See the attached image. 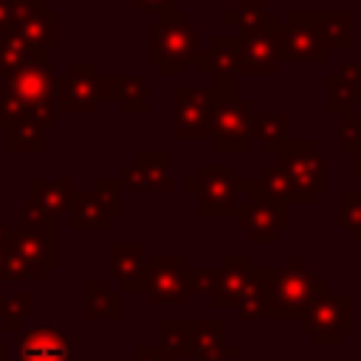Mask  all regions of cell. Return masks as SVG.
<instances>
[{
	"instance_id": "11",
	"label": "cell",
	"mask_w": 361,
	"mask_h": 361,
	"mask_svg": "<svg viewBox=\"0 0 361 361\" xmlns=\"http://www.w3.org/2000/svg\"><path fill=\"white\" fill-rule=\"evenodd\" d=\"M237 226L254 240V243H274L279 237V231H285L290 226V214L285 203L268 200L254 178H245V203L237 212Z\"/></svg>"
},
{
	"instance_id": "30",
	"label": "cell",
	"mask_w": 361,
	"mask_h": 361,
	"mask_svg": "<svg viewBox=\"0 0 361 361\" xmlns=\"http://www.w3.org/2000/svg\"><path fill=\"white\" fill-rule=\"evenodd\" d=\"M6 152H11V155L45 152V130L37 124H28V121L6 127Z\"/></svg>"
},
{
	"instance_id": "24",
	"label": "cell",
	"mask_w": 361,
	"mask_h": 361,
	"mask_svg": "<svg viewBox=\"0 0 361 361\" xmlns=\"http://www.w3.org/2000/svg\"><path fill=\"white\" fill-rule=\"evenodd\" d=\"M276 68L279 62H276L271 37H240L237 76H274Z\"/></svg>"
},
{
	"instance_id": "26",
	"label": "cell",
	"mask_w": 361,
	"mask_h": 361,
	"mask_svg": "<svg viewBox=\"0 0 361 361\" xmlns=\"http://www.w3.org/2000/svg\"><path fill=\"white\" fill-rule=\"evenodd\" d=\"M237 56H240V37H212L209 48L197 54L195 68L200 76H220L234 73L237 76Z\"/></svg>"
},
{
	"instance_id": "38",
	"label": "cell",
	"mask_w": 361,
	"mask_h": 361,
	"mask_svg": "<svg viewBox=\"0 0 361 361\" xmlns=\"http://www.w3.org/2000/svg\"><path fill=\"white\" fill-rule=\"evenodd\" d=\"M338 118H341L338 121V149L353 155V149L361 138V116L358 113H344Z\"/></svg>"
},
{
	"instance_id": "34",
	"label": "cell",
	"mask_w": 361,
	"mask_h": 361,
	"mask_svg": "<svg viewBox=\"0 0 361 361\" xmlns=\"http://www.w3.org/2000/svg\"><path fill=\"white\" fill-rule=\"evenodd\" d=\"M237 319L243 322H254V319H265V288H262V279L254 268V276H251V285L243 296V302L237 305Z\"/></svg>"
},
{
	"instance_id": "29",
	"label": "cell",
	"mask_w": 361,
	"mask_h": 361,
	"mask_svg": "<svg viewBox=\"0 0 361 361\" xmlns=\"http://www.w3.org/2000/svg\"><path fill=\"white\" fill-rule=\"evenodd\" d=\"M48 62L42 51H34L11 37H0V76H11L28 65H42Z\"/></svg>"
},
{
	"instance_id": "12",
	"label": "cell",
	"mask_w": 361,
	"mask_h": 361,
	"mask_svg": "<svg viewBox=\"0 0 361 361\" xmlns=\"http://www.w3.org/2000/svg\"><path fill=\"white\" fill-rule=\"evenodd\" d=\"M186 254H149L147 262V305H172V307H186Z\"/></svg>"
},
{
	"instance_id": "44",
	"label": "cell",
	"mask_w": 361,
	"mask_h": 361,
	"mask_svg": "<svg viewBox=\"0 0 361 361\" xmlns=\"http://www.w3.org/2000/svg\"><path fill=\"white\" fill-rule=\"evenodd\" d=\"M0 361H8V347L6 344H0Z\"/></svg>"
},
{
	"instance_id": "3",
	"label": "cell",
	"mask_w": 361,
	"mask_h": 361,
	"mask_svg": "<svg viewBox=\"0 0 361 361\" xmlns=\"http://www.w3.org/2000/svg\"><path fill=\"white\" fill-rule=\"evenodd\" d=\"M200 42L197 31L189 23L183 8H166L158 14V23L147 28V59L158 65L164 76H183L197 59Z\"/></svg>"
},
{
	"instance_id": "40",
	"label": "cell",
	"mask_w": 361,
	"mask_h": 361,
	"mask_svg": "<svg viewBox=\"0 0 361 361\" xmlns=\"http://www.w3.org/2000/svg\"><path fill=\"white\" fill-rule=\"evenodd\" d=\"M240 355V347L237 344H220V347H214V350H209V353H203V355H197L195 361H231V358H237Z\"/></svg>"
},
{
	"instance_id": "7",
	"label": "cell",
	"mask_w": 361,
	"mask_h": 361,
	"mask_svg": "<svg viewBox=\"0 0 361 361\" xmlns=\"http://www.w3.org/2000/svg\"><path fill=\"white\" fill-rule=\"evenodd\" d=\"M8 251L34 265L37 271H54L59 262L56 254V220L45 217L34 203H25L17 220V228L8 231Z\"/></svg>"
},
{
	"instance_id": "1",
	"label": "cell",
	"mask_w": 361,
	"mask_h": 361,
	"mask_svg": "<svg viewBox=\"0 0 361 361\" xmlns=\"http://www.w3.org/2000/svg\"><path fill=\"white\" fill-rule=\"evenodd\" d=\"M276 62H324L330 51L353 45L350 11H290L271 34Z\"/></svg>"
},
{
	"instance_id": "42",
	"label": "cell",
	"mask_w": 361,
	"mask_h": 361,
	"mask_svg": "<svg viewBox=\"0 0 361 361\" xmlns=\"http://www.w3.org/2000/svg\"><path fill=\"white\" fill-rule=\"evenodd\" d=\"M353 175L361 180V138H358V144L353 149Z\"/></svg>"
},
{
	"instance_id": "23",
	"label": "cell",
	"mask_w": 361,
	"mask_h": 361,
	"mask_svg": "<svg viewBox=\"0 0 361 361\" xmlns=\"http://www.w3.org/2000/svg\"><path fill=\"white\" fill-rule=\"evenodd\" d=\"M82 319H113L124 316V296L110 288L107 279H85L82 282Z\"/></svg>"
},
{
	"instance_id": "27",
	"label": "cell",
	"mask_w": 361,
	"mask_h": 361,
	"mask_svg": "<svg viewBox=\"0 0 361 361\" xmlns=\"http://www.w3.org/2000/svg\"><path fill=\"white\" fill-rule=\"evenodd\" d=\"M197 319H161V353L169 361L178 358H195L192 355V333H195Z\"/></svg>"
},
{
	"instance_id": "43",
	"label": "cell",
	"mask_w": 361,
	"mask_h": 361,
	"mask_svg": "<svg viewBox=\"0 0 361 361\" xmlns=\"http://www.w3.org/2000/svg\"><path fill=\"white\" fill-rule=\"evenodd\" d=\"M6 257H8V245H0V279H3V265H6Z\"/></svg>"
},
{
	"instance_id": "18",
	"label": "cell",
	"mask_w": 361,
	"mask_h": 361,
	"mask_svg": "<svg viewBox=\"0 0 361 361\" xmlns=\"http://www.w3.org/2000/svg\"><path fill=\"white\" fill-rule=\"evenodd\" d=\"M99 102H118L124 116H144L149 110V85L133 73H99Z\"/></svg>"
},
{
	"instance_id": "9",
	"label": "cell",
	"mask_w": 361,
	"mask_h": 361,
	"mask_svg": "<svg viewBox=\"0 0 361 361\" xmlns=\"http://www.w3.org/2000/svg\"><path fill=\"white\" fill-rule=\"evenodd\" d=\"M209 96V93H206ZM209 144L217 155H245L251 149V104L245 99H212Z\"/></svg>"
},
{
	"instance_id": "14",
	"label": "cell",
	"mask_w": 361,
	"mask_h": 361,
	"mask_svg": "<svg viewBox=\"0 0 361 361\" xmlns=\"http://www.w3.org/2000/svg\"><path fill=\"white\" fill-rule=\"evenodd\" d=\"M99 65L71 62L68 73L56 76V113L62 116H93L99 107Z\"/></svg>"
},
{
	"instance_id": "10",
	"label": "cell",
	"mask_w": 361,
	"mask_h": 361,
	"mask_svg": "<svg viewBox=\"0 0 361 361\" xmlns=\"http://www.w3.org/2000/svg\"><path fill=\"white\" fill-rule=\"evenodd\" d=\"M121 178H99L93 189H79L71 197V212H68V226L73 231L96 228L104 231L113 217H121Z\"/></svg>"
},
{
	"instance_id": "32",
	"label": "cell",
	"mask_w": 361,
	"mask_h": 361,
	"mask_svg": "<svg viewBox=\"0 0 361 361\" xmlns=\"http://www.w3.org/2000/svg\"><path fill=\"white\" fill-rule=\"evenodd\" d=\"M31 305H34V296L25 290L0 293V322L6 324L8 333H20L23 322H28V316H31Z\"/></svg>"
},
{
	"instance_id": "31",
	"label": "cell",
	"mask_w": 361,
	"mask_h": 361,
	"mask_svg": "<svg viewBox=\"0 0 361 361\" xmlns=\"http://www.w3.org/2000/svg\"><path fill=\"white\" fill-rule=\"evenodd\" d=\"M254 183H257V189H259L268 200H276V203H285V206L293 203V186H290L285 169H282L276 161H274V164H265V166H262V175L254 178Z\"/></svg>"
},
{
	"instance_id": "2",
	"label": "cell",
	"mask_w": 361,
	"mask_h": 361,
	"mask_svg": "<svg viewBox=\"0 0 361 361\" xmlns=\"http://www.w3.org/2000/svg\"><path fill=\"white\" fill-rule=\"evenodd\" d=\"M37 124L42 130L59 124L56 113V71L54 62L28 65L6 76L0 87V127L11 124Z\"/></svg>"
},
{
	"instance_id": "33",
	"label": "cell",
	"mask_w": 361,
	"mask_h": 361,
	"mask_svg": "<svg viewBox=\"0 0 361 361\" xmlns=\"http://www.w3.org/2000/svg\"><path fill=\"white\" fill-rule=\"evenodd\" d=\"M226 341V322L223 319H197L192 333V355H203Z\"/></svg>"
},
{
	"instance_id": "17",
	"label": "cell",
	"mask_w": 361,
	"mask_h": 361,
	"mask_svg": "<svg viewBox=\"0 0 361 361\" xmlns=\"http://www.w3.org/2000/svg\"><path fill=\"white\" fill-rule=\"evenodd\" d=\"M172 152H135L130 164L121 166V186L133 192H169L172 180Z\"/></svg>"
},
{
	"instance_id": "6",
	"label": "cell",
	"mask_w": 361,
	"mask_h": 361,
	"mask_svg": "<svg viewBox=\"0 0 361 361\" xmlns=\"http://www.w3.org/2000/svg\"><path fill=\"white\" fill-rule=\"evenodd\" d=\"M355 299L353 293H330L327 285L322 282L313 299L307 302L299 327L307 333L319 347H338L347 333L355 327Z\"/></svg>"
},
{
	"instance_id": "41",
	"label": "cell",
	"mask_w": 361,
	"mask_h": 361,
	"mask_svg": "<svg viewBox=\"0 0 361 361\" xmlns=\"http://www.w3.org/2000/svg\"><path fill=\"white\" fill-rule=\"evenodd\" d=\"M130 3H133V8L141 11V14H161V11H166V8H175L178 0H130Z\"/></svg>"
},
{
	"instance_id": "19",
	"label": "cell",
	"mask_w": 361,
	"mask_h": 361,
	"mask_svg": "<svg viewBox=\"0 0 361 361\" xmlns=\"http://www.w3.org/2000/svg\"><path fill=\"white\" fill-rule=\"evenodd\" d=\"M254 265L248 254H228L226 262L217 268V279L212 288V305L214 307H237L251 285Z\"/></svg>"
},
{
	"instance_id": "37",
	"label": "cell",
	"mask_w": 361,
	"mask_h": 361,
	"mask_svg": "<svg viewBox=\"0 0 361 361\" xmlns=\"http://www.w3.org/2000/svg\"><path fill=\"white\" fill-rule=\"evenodd\" d=\"M217 279V268H186L183 285H186V296H203L212 293Z\"/></svg>"
},
{
	"instance_id": "20",
	"label": "cell",
	"mask_w": 361,
	"mask_h": 361,
	"mask_svg": "<svg viewBox=\"0 0 361 361\" xmlns=\"http://www.w3.org/2000/svg\"><path fill=\"white\" fill-rule=\"evenodd\" d=\"M56 31H59V14L48 8L42 0L17 23V28L8 34L11 39L34 48V51H54L56 48Z\"/></svg>"
},
{
	"instance_id": "5",
	"label": "cell",
	"mask_w": 361,
	"mask_h": 361,
	"mask_svg": "<svg viewBox=\"0 0 361 361\" xmlns=\"http://www.w3.org/2000/svg\"><path fill=\"white\" fill-rule=\"evenodd\" d=\"M183 186L197 195V212L203 217H237L245 203V178L237 164H200L197 175L186 178Z\"/></svg>"
},
{
	"instance_id": "15",
	"label": "cell",
	"mask_w": 361,
	"mask_h": 361,
	"mask_svg": "<svg viewBox=\"0 0 361 361\" xmlns=\"http://www.w3.org/2000/svg\"><path fill=\"white\" fill-rule=\"evenodd\" d=\"M147 262L149 245L144 240H110L107 274L110 282L121 285V296H135L147 290Z\"/></svg>"
},
{
	"instance_id": "21",
	"label": "cell",
	"mask_w": 361,
	"mask_h": 361,
	"mask_svg": "<svg viewBox=\"0 0 361 361\" xmlns=\"http://www.w3.org/2000/svg\"><path fill=\"white\" fill-rule=\"evenodd\" d=\"M223 20L234 25L240 37H271L276 28V14L265 6V0H240L223 14Z\"/></svg>"
},
{
	"instance_id": "36",
	"label": "cell",
	"mask_w": 361,
	"mask_h": 361,
	"mask_svg": "<svg viewBox=\"0 0 361 361\" xmlns=\"http://www.w3.org/2000/svg\"><path fill=\"white\" fill-rule=\"evenodd\" d=\"M37 3L39 0H0V37H8Z\"/></svg>"
},
{
	"instance_id": "25",
	"label": "cell",
	"mask_w": 361,
	"mask_h": 361,
	"mask_svg": "<svg viewBox=\"0 0 361 361\" xmlns=\"http://www.w3.org/2000/svg\"><path fill=\"white\" fill-rule=\"evenodd\" d=\"M73 183L71 178H56V180H45V178H34L31 180V203L51 220H59L62 214L71 212V197H73Z\"/></svg>"
},
{
	"instance_id": "35",
	"label": "cell",
	"mask_w": 361,
	"mask_h": 361,
	"mask_svg": "<svg viewBox=\"0 0 361 361\" xmlns=\"http://www.w3.org/2000/svg\"><path fill=\"white\" fill-rule=\"evenodd\" d=\"M338 220L355 243H361V192L344 189L338 195Z\"/></svg>"
},
{
	"instance_id": "4",
	"label": "cell",
	"mask_w": 361,
	"mask_h": 361,
	"mask_svg": "<svg viewBox=\"0 0 361 361\" xmlns=\"http://www.w3.org/2000/svg\"><path fill=\"white\" fill-rule=\"evenodd\" d=\"M257 274L265 288V319L276 322H299L307 302L322 285V279L310 268H305L299 254H290L285 268H257Z\"/></svg>"
},
{
	"instance_id": "13",
	"label": "cell",
	"mask_w": 361,
	"mask_h": 361,
	"mask_svg": "<svg viewBox=\"0 0 361 361\" xmlns=\"http://www.w3.org/2000/svg\"><path fill=\"white\" fill-rule=\"evenodd\" d=\"M73 336L56 319H31L17 341V361H71Z\"/></svg>"
},
{
	"instance_id": "8",
	"label": "cell",
	"mask_w": 361,
	"mask_h": 361,
	"mask_svg": "<svg viewBox=\"0 0 361 361\" xmlns=\"http://www.w3.org/2000/svg\"><path fill=\"white\" fill-rule=\"evenodd\" d=\"M274 158L293 186V203L307 206L319 192L327 189V161L316 149L313 138H288Z\"/></svg>"
},
{
	"instance_id": "16",
	"label": "cell",
	"mask_w": 361,
	"mask_h": 361,
	"mask_svg": "<svg viewBox=\"0 0 361 361\" xmlns=\"http://www.w3.org/2000/svg\"><path fill=\"white\" fill-rule=\"evenodd\" d=\"M212 102L206 90L175 87L172 90V138L175 141H209Z\"/></svg>"
},
{
	"instance_id": "39",
	"label": "cell",
	"mask_w": 361,
	"mask_h": 361,
	"mask_svg": "<svg viewBox=\"0 0 361 361\" xmlns=\"http://www.w3.org/2000/svg\"><path fill=\"white\" fill-rule=\"evenodd\" d=\"M121 361H169L158 344H135L130 355H124Z\"/></svg>"
},
{
	"instance_id": "22",
	"label": "cell",
	"mask_w": 361,
	"mask_h": 361,
	"mask_svg": "<svg viewBox=\"0 0 361 361\" xmlns=\"http://www.w3.org/2000/svg\"><path fill=\"white\" fill-rule=\"evenodd\" d=\"M327 110L330 113H355V104L361 102V65L355 62H341L336 73L327 76Z\"/></svg>"
},
{
	"instance_id": "28",
	"label": "cell",
	"mask_w": 361,
	"mask_h": 361,
	"mask_svg": "<svg viewBox=\"0 0 361 361\" xmlns=\"http://www.w3.org/2000/svg\"><path fill=\"white\" fill-rule=\"evenodd\" d=\"M288 113H254L251 116V141L257 138L268 155H276V149L288 141Z\"/></svg>"
}]
</instances>
